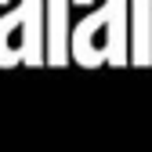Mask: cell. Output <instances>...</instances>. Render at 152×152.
<instances>
[]
</instances>
